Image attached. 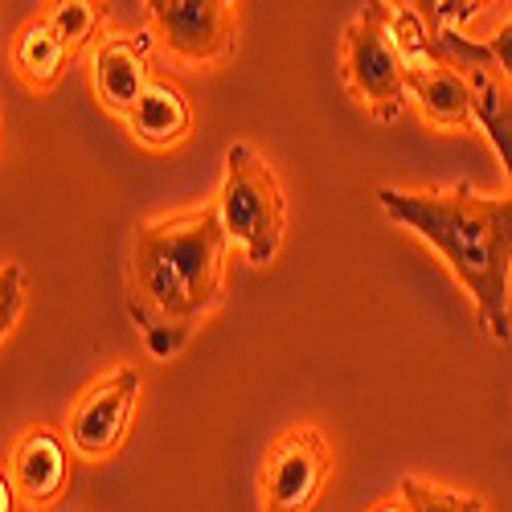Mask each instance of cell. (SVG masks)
Listing matches in <instances>:
<instances>
[{
	"label": "cell",
	"mask_w": 512,
	"mask_h": 512,
	"mask_svg": "<svg viewBox=\"0 0 512 512\" xmlns=\"http://www.w3.org/2000/svg\"><path fill=\"white\" fill-rule=\"evenodd\" d=\"M234 238L218 201L136 222L127 250V316L156 361H173L226 300Z\"/></svg>",
	"instance_id": "obj_1"
},
{
	"label": "cell",
	"mask_w": 512,
	"mask_h": 512,
	"mask_svg": "<svg viewBox=\"0 0 512 512\" xmlns=\"http://www.w3.org/2000/svg\"><path fill=\"white\" fill-rule=\"evenodd\" d=\"M373 201L386 218L431 246L455 283L472 295L488 340H512V193H480L467 181L398 189L381 185Z\"/></svg>",
	"instance_id": "obj_2"
},
{
	"label": "cell",
	"mask_w": 512,
	"mask_h": 512,
	"mask_svg": "<svg viewBox=\"0 0 512 512\" xmlns=\"http://www.w3.org/2000/svg\"><path fill=\"white\" fill-rule=\"evenodd\" d=\"M218 213L250 267H271L287 238V193L275 164L250 140L226 148V173L218 185Z\"/></svg>",
	"instance_id": "obj_3"
},
{
	"label": "cell",
	"mask_w": 512,
	"mask_h": 512,
	"mask_svg": "<svg viewBox=\"0 0 512 512\" xmlns=\"http://www.w3.org/2000/svg\"><path fill=\"white\" fill-rule=\"evenodd\" d=\"M340 82L377 123H398L410 111L406 62L390 37V0H365L340 33Z\"/></svg>",
	"instance_id": "obj_4"
},
{
	"label": "cell",
	"mask_w": 512,
	"mask_h": 512,
	"mask_svg": "<svg viewBox=\"0 0 512 512\" xmlns=\"http://www.w3.org/2000/svg\"><path fill=\"white\" fill-rule=\"evenodd\" d=\"M144 25L181 66H226L238 58V0H144Z\"/></svg>",
	"instance_id": "obj_5"
},
{
	"label": "cell",
	"mask_w": 512,
	"mask_h": 512,
	"mask_svg": "<svg viewBox=\"0 0 512 512\" xmlns=\"http://www.w3.org/2000/svg\"><path fill=\"white\" fill-rule=\"evenodd\" d=\"M140 394H144V377L136 365L123 361V365L99 373L66 410L62 431H66L74 455L87 463H107L111 455H119V447L132 435Z\"/></svg>",
	"instance_id": "obj_6"
},
{
	"label": "cell",
	"mask_w": 512,
	"mask_h": 512,
	"mask_svg": "<svg viewBox=\"0 0 512 512\" xmlns=\"http://www.w3.org/2000/svg\"><path fill=\"white\" fill-rule=\"evenodd\" d=\"M332 447L320 426L295 422L267 447L259 467V508L263 512H312L332 480Z\"/></svg>",
	"instance_id": "obj_7"
},
{
	"label": "cell",
	"mask_w": 512,
	"mask_h": 512,
	"mask_svg": "<svg viewBox=\"0 0 512 512\" xmlns=\"http://www.w3.org/2000/svg\"><path fill=\"white\" fill-rule=\"evenodd\" d=\"M443 54L467 74V87H472V111H476V132L488 136L492 152L504 164L508 189H512V82L496 66L488 41L476 37V33L443 29Z\"/></svg>",
	"instance_id": "obj_8"
},
{
	"label": "cell",
	"mask_w": 512,
	"mask_h": 512,
	"mask_svg": "<svg viewBox=\"0 0 512 512\" xmlns=\"http://www.w3.org/2000/svg\"><path fill=\"white\" fill-rule=\"evenodd\" d=\"M152 46H156V37L144 25V29H127V33H107L99 46L87 54L91 95L107 115L123 119L127 111L136 107V99L144 95L148 82L156 78Z\"/></svg>",
	"instance_id": "obj_9"
},
{
	"label": "cell",
	"mask_w": 512,
	"mask_h": 512,
	"mask_svg": "<svg viewBox=\"0 0 512 512\" xmlns=\"http://www.w3.org/2000/svg\"><path fill=\"white\" fill-rule=\"evenodd\" d=\"M70 472H74V447L66 431H58L50 422L25 426L5 459V476L13 480L21 504L29 508L58 504L62 492L70 488Z\"/></svg>",
	"instance_id": "obj_10"
},
{
	"label": "cell",
	"mask_w": 512,
	"mask_h": 512,
	"mask_svg": "<svg viewBox=\"0 0 512 512\" xmlns=\"http://www.w3.org/2000/svg\"><path fill=\"white\" fill-rule=\"evenodd\" d=\"M127 132H132V140L148 152H173L181 144H189L193 136V99L189 91L181 87V78L173 74H160L144 87V95L136 99V107L123 115Z\"/></svg>",
	"instance_id": "obj_11"
},
{
	"label": "cell",
	"mask_w": 512,
	"mask_h": 512,
	"mask_svg": "<svg viewBox=\"0 0 512 512\" xmlns=\"http://www.w3.org/2000/svg\"><path fill=\"white\" fill-rule=\"evenodd\" d=\"M406 87H410V107L422 115V123H431L435 132H472L476 127L472 87H467V74L451 58L426 66V70H410Z\"/></svg>",
	"instance_id": "obj_12"
},
{
	"label": "cell",
	"mask_w": 512,
	"mask_h": 512,
	"mask_svg": "<svg viewBox=\"0 0 512 512\" xmlns=\"http://www.w3.org/2000/svg\"><path fill=\"white\" fill-rule=\"evenodd\" d=\"M74 54L66 50V41L41 21L37 13L25 17L13 37H9V66H13V78L29 95H50L58 82L66 78Z\"/></svg>",
	"instance_id": "obj_13"
},
{
	"label": "cell",
	"mask_w": 512,
	"mask_h": 512,
	"mask_svg": "<svg viewBox=\"0 0 512 512\" xmlns=\"http://www.w3.org/2000/svg\"><path fill=\"white\" fill-rule=\"evenodd\" d=\"M37 17L66 41L74 62L87 58L111 33V5L107 0H41Z\"/></svg>",
	"instance_id": "obj_14"
},
{
	"label": "cell",
	"mask_w": 512,
	"mask_h": 512,
	"mask_svg": "<svg viewBox=\"0 0 512 512\" xmlns=\"http://www.w3.org/2000/svg\"><path fill=\"white\" fill-rule=\"evenodd\" d=\"M398 492L410 500L414 512H488L476 492L443 488V484H431V480H422V476H402Z\"/></svg>",
	"instance_id": "obj_15"
},
{
	"label": "cell",
	"mask_w": 512,
	"mask_h": 512,
	"mask_svg": "<svg viewBox=\"0 0 512 512\" xmlns=\"http://www.w3.org/2000/svg\"><path fill=\"white\" fill-rule=\"evenodd\" d=\"M25 308H29V271L17 259H5V267H0V340L5 345L17 332Z\"/></svg>",
	"instance_id": "obj_16"
},
{
	"label": "cell",
	"mask_w": 512,
	"mask_h": 512,
	"mask_svg": "<svg viewBox=\"0 0 512 512\" xmlns=\"http://www.w3.org/2000/svg\"><path fill=\"white\" fill-rule=\"evenodd\" d=\"M492 5L496 0H443V25L459 29V33H472Z\"/></svg>",
	"instance_id": "obj_17"
},
{
	"label": "cell",
	"mask_w": 512,
	"mask_h": 512,
	"mask_svg": "<svg viewBox=\"0 0 512 512\" xmlns=\"http://www.w3.org/2000/svg\"><path fill=\"white\" fill-rule=\"evenodd\" d=\"M488 41V50H492V58H496V66L504 70V78L512 82V13L492 29V37H484Z\"/></svg>",
	"instance_id": "obj_18"
},
{
	"label": "cell",
	"mask_w": 512,
	"mask_h": 512,
	"mask_svg": "<svg viewBox=\"0 0 512 512\" xmlns=\"http://www.w3.org/2000/svg\"><path fill=\"white\" fill-rule=\"evenodd\" d=\"M17 504H21V496H17V488H13V480L0 472V512H17Z\"/></svg>",
	"instance_id": "obj_19"
},
{
	"label": "cell",
	"mask_w": 512,
	"mask_h": 512,
	"mask_svg": "<svg viewBox=\"0 0 512 512\" xmlns=\"http://www.w3.org/2000/svg\"><path fill=\"white\" fill-rule=\"evenodd\" d=\"M369 512H414V508H410V500H406V496L398 492V496H390V500H381V504H373Z\"/></svg>",
	"instance_id": "obj_20"
}]
</instances>
